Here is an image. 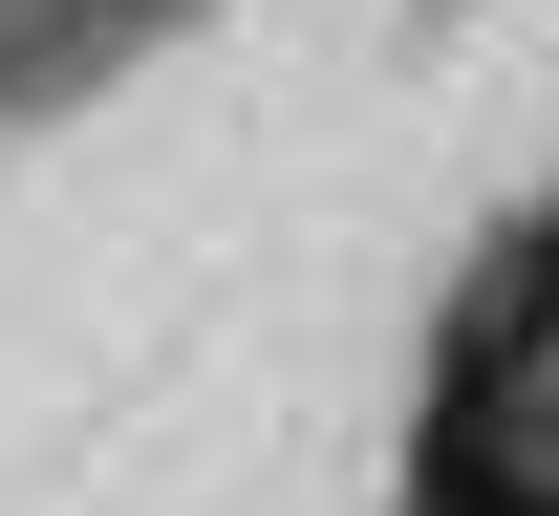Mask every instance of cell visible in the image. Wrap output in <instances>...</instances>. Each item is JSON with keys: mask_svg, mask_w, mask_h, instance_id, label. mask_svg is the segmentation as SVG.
Segmentation results:
<instances>
[{"mask_svg": "<svg viewBox=\"0 0 559 516\" xmlns=\"http://www.w3.org/2000/svg\"><path fill=\"white\" fill-rule=\"evenodd\" d=\"M452 516H559V495H452Z\"/></svg>", "mask_w": 559, "mask_h": 516, "instance_id": "1", "label": "cell"}]
</instances>
